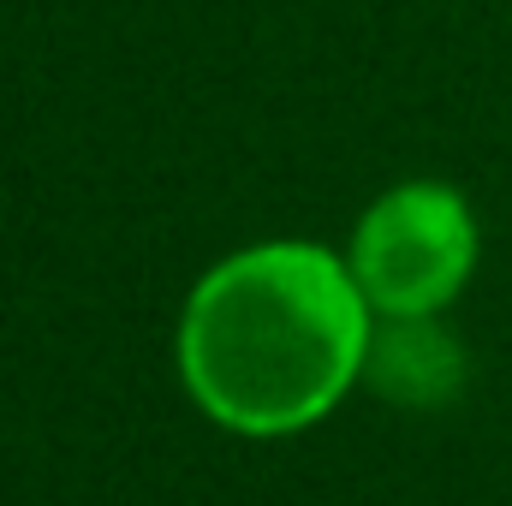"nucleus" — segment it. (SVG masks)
<instances>
[{
    "mask_svg": "<svg viewBox=\"0 0 512 506\" xmlns=\"http://www.w3.org/2000/svg\"><path fill=\"white\" fill-rule=\"evenodd\" d=\"M376 310L352 262L310 239L221 256L179 310V381L233 435L280 441L322 423L370 358Z\"/></svg>",
    "mask_w": 512,
    "mask_h": 506,
    "instance_id": "nucleus-1",
    "label": "nucleus"
},
{
    "mask_svg": "<svg viewBox=\"0 0 512 506\" xmlns=\"http://www.w3.org/2000/svg\"><path fill=\"white\" fill-rule=\"evenodd\" d=\"M477 215L441 179L382 191L352 227V274L376 316H441L477 268Z\"/></svg>",
    "mask_w": 512,
    "mask_h": 506,
    "instance_id": "nucleus-2",
    "label": "nucleus"
},
{
    "mask_svg": "<svg viewBox=\"0 0 512 506\" xmlns=\"http://www.w3.org/2000/svg\"><path fill=\"white\" fill-rule=\"evenodd\" d=\"M471 358L441 316H376L364 387L405 411H441L465 393Z\"/></svg>",
    "mask_w": 512,
    "mask_h": 506,
    "instance_id": "nucleus-3",
    "label": "nucleus"
}]
</instances>
